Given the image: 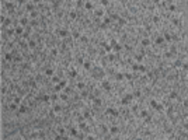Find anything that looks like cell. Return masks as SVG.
<instances>
[{
	"label": "cell",
	"instance_id": "6da1fadb",
	"mask_svg": "<svg viewBox=\"0 0 188 140\" xmlns=\"http://www.w3.org/2000/svg\"><path fill=\"white\" fill-rule=\"evenodd\" d=\"M138 42L140 44V46H142L143 49H147V48H150V46L153 45V42H152V39L149 37H140Z\"/></svg>",
	"mask_w": 188,
	"mask_h": 140
},
{
	"label": "cell",
	"instance_id": "7a4b0ae2",
	"mask_svg": "<svg viewBox=\"0 0 188 140\" xmlns=\"http://www.w3.org/2000/svg\"><path fill=\"white\" fill-rule=\"evenodd\" d=\"M152 42H153L154 46H164L166 45V41H164V38H163V35H156V37L152 39Z\"/></svg>",
	"mask_w": 188,
	"mask_h": 140
},
{
	"label": "cell",
	"instance_id": "3957f363",
	"mask_svg": "<svg viewBox=\"0 0 188 140\" xmlns=\"http://www.w3.org/2000/svg\"><path fill=\"white\" fill-rule=\"evenodd\" d=\"M96 7V4H94V0H84V10L87 13H91Z\"/></svg>",
	"mask_w": 188,
	"mask_h": 140
},
{
	"label": "cell",
	"instance_id": "277c9868",
	"mask_svg": "<svg viewBox=\"0 0 188 140\" xmlns=\"http://www.w3.org/2000/svg\"><path fill=\"white\" fill-rule=\"evenodd\" d=\"M55 74H56V70H55L52 66H49V67H46L45 70H44V76H45L46 79H51V77H54Z\"/></svg>",
	"mask_w": 188,
	"mask_h": 140
},
{
	"label": "cell",
	"instance_id": "5b68a950",
	"mask_svg": "<svg viewBox=\"0 0 188 140\" xmlns=\"http://www.w3.org/2000/svg\"><path fill=\"white\" fill-rule=\"evenodd\" d=\"M18 104H17V102H14V101H10L8 102V111H10V112H17V111H18Z\"/></svg>",
	"mask_w": 188,
	"mask_h": 140
},
{
	"label": "cell",
	"instance_id": "8992f818",
	"mask_svg": "<svg viewBox=\"0 0 188 140\" xmlns=\"http://www.w3.org/2000/svg\"><path fill=\"white\" fill-rule=\"evenodd\" d=\"M61 80H62V79L58 76V74H55L54 77H51V79H49V83L52 84V86H56V84L61 83Z\"/></svg>",
	"mask_w": 188,
	"mask_h": 140
}]
</instances>
